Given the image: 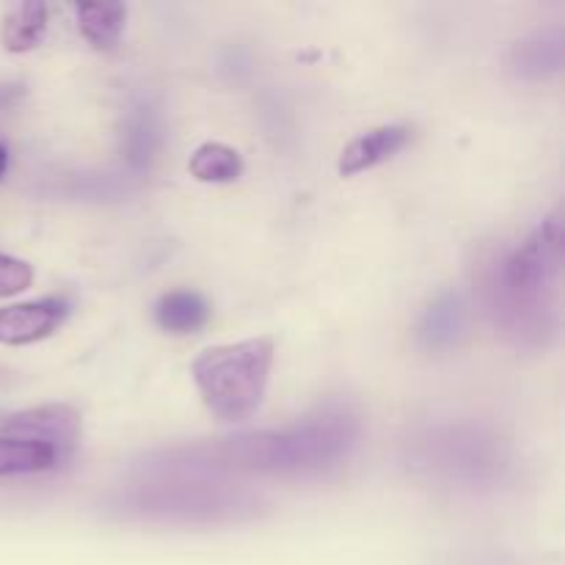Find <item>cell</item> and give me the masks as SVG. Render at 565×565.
I'll use <instances>...</instances> for the list:
<instances>
[{
	"mask_svg": "<svg viewBox=\"0 0 565 565\" xmlns=\"http://www.w3.org/2000/svg\"><path fill=\"white\" fill-rule=\"evenodd\" d=\"M414 130L408 125H384L373 127L364 136L353 138L340 154V163H337V171L342 177H356L362 171L375 169V166L386 163V160L395 158L408 141H412Z\"/></svg>",
	"mask_w": 565,
	"mask_h": 565,
	"instance_id": "30bf717a",
	"label": "cell"
},
{
	"mask_svg": "<svg viewBox=\"0 0 565 565\" xmlns=\"http://www.w3.org/2000/svg\"><path fill=\"white\" fill-rule=\"evenodd\" d=\"M154 323L177 337L193 334L210 320V303L193 290H171L158 298L152 309Z\"/></svg>",
	"mask_w": 565,
	"mask_h": 565,
	"instance_id": "8fae6325",
	"label": "cell"
},
{
	"mask_svg": "<svg viewBox=\"0 0 565 565\" xmlns=\"http://www.w3.org/2000/svg\"><path fill=\"white\" fill-rule=\"evenodd\" d=\"M160 143V127L158 119L149 108H136L130 110L125 121V132H121V152H125L127 163L132 169H147L152 163L154 152H158Z\"/></svg>",
	"mask_w": 565,
	"mask_h": 565,
	"instance_id": "9a60e30c",
	"label": "cell"
},
{
	"mask_svg": "<svg viewBox=\"0 0 565 565\" xmlns=\"http://www.w3.org/2000/svg\"><path fill=\"white\" fill-rule=\"evenodd\" d=\"M81 430V412L75 406H66V403H47V406L25 408V412L14 414V417L3 423L6 439L36 441V445L55 450L58 458L75 450Z\"/></svg>",
	"mask_w": 565,
	"mask_h": 565,
	"instance_id": "8992f818",
	"label": "cell"
},
{
	"mask_svg": "<svg viewBox=\"0 0 565 565\" xmlns=\"http://www.w3.org/2000/svg\"><path fill=\"white\" fill-rule=\"evenodd\" d=\"M359 417L345 403H326L285 430L196 441L143 456V469L158 475H320L351 456Z\"/></svg>",
	"mask_w": 565,
	"mask_h": 565,
	"instance_id": "6da1fadb",
	"label": "cell"
},
{
	"mask_svg": "<svg viewBox=\"0 0 565 565\" xmlns=\"http://www.w3.org/2000/svg\"><path fill=\"white\" fill-rule=\"evenodd\" d=\"M188 171H191V177H196L199 182L224 185V182H235L237 177L243 174V158L235 147H230V143L207 141L191 154Z\"/></svg>",
	"mask_w": 565,
	"mask_h": 565,
	"instance_id": "5bb4252c",
	"label": "cell"
},
{
	"mask_svg": "<svg viewBox=\"0 0 565 565\" xmlns=\"http://www.w3.org/2000/svg\"><path fill=\"white\" fill-rule=\"evenodd\" d=\"M22 94H25V88H22L20 83H0V114L14 108L22 99Z\"/></svg>",
	"mask_w": 565,
	"mask_h": 565,
	"instance_id": "ac0fdd59",
	"label": "cell"
},
{
	"mask_svg": "<svg viewBox=\"0 0 565 565\" xmlns=\"http://www.w3.org/2000/svg\"><path fill=\"white\" fill-rule=\"evenodd\" d=\"M70 318V303L61 298L14 303L0 309V345H33L47 340Z\"/></svg>",
	"mask_w": 565,
	"mask_h": 565,
	"instance_id": "ba28073f",
	"label": "cell"
},
{
	"mask_svg": "<svg viewBox=\"0 0 565 565\" xmlns=\"http://www.w3.org/2000/svg\"><path fill=\"white\" fill-rule=\"evenodd\" d=\"M563 237V218L555 213L486 268L480 285L486 315L511 345L546 348L557 337Z\"/></svg>",
	"mask_w": 565,
	"mask_h": 565,
	"instance_id": "7a4b0ae2",
	"label": "cell"
},
{
	"mask_svg": "<svg viewBox=\"0 0 565 565\" xmlns=\"http://www.w3.org/2000/svg\"><path fill=\"white\" fill-rule=\"evenodd\" d=\"M265 502L252 491L230 483L160 478L154 483H132L110 491L103 500V511L127 522L160 524H232L248 522L263 513Z\"/></svg>",
	"mask_w": 565,
	"mask_h": 565,
	"instance_id": "3957f363",
	"label": "cell"
},
{
	"mask_svg": "<svg viewBox=\"0 0 565 565\" xmlns=\"http://www.w3.org/2000/svg\"><path fill=\"white\" fill-rule=\"evenodd\" d=\"M47 33V6L39 0L17 3L0 25V44L9 53H31Z\"/></svg>",
	"mask_w": 565,
	"mask_h": 565,
	"instance_id": "7c38bea8",
	"label": "cell"
},
{
	"mask_svg": "<svg viewBox=\"0 0 565 565\" xmlns=\"http://www.w3.org/2000/svg\"><path fill=\"white\" fill-rule=\"evenodd\" d=\"M408 467L447 486H491L508 467V452L497 436L475 425L430 428L408 441Z\"/></svg>",
	"mask_w": 565,
	"mask_h": 565,
	"instance_id": "5b68a950",
	"label": "cell"
},
{
	"mask_svg": "<svg viewBox=\"0 0 565 565\" xmlns=\"http://www.w3.org/2000/svg\"><path fill=\"white\" fill-rule=\"evenodd\" d=\"M469 303L461 292L445 290L425 307L417 323V342L428 353H447L467 340Z\"/></svg>",
	"mask_w": 565,
	"mask_h": 565,
	"instance_id": "9c48e42d",
	"label": "cell"
},
{
	"mask_svg": "<svg viewBox=\"0 0 565 565\" xmlns=\"http://www.w3.org/2000/svg\"><path fill=\"white\" fill-rule=\"evenodd\" d=\"M6 169H9V147H6V143L0 141V180H3Z\"/></svg>",
	"mask_w": 565,
	"mask_h": 565,
	"instance_id": "d6986e66",
	"label": "cell"
},
{
	"mask_svg": "<svg viewBox=\"0 0 565 565\" xmlns=\"http://www.w3.org/2000/svg\"><path fill=\"white\" fill-rule=\"evenodd\" d=\"M565 64V31L561 25L539 28L519 39L508 53V72L516 81L544 83L563 72Z\"/></svg>",
	"mask_w": 565,
	"mask_h": 565,
	"instance_id": "52a82bcc",
	"label": "cell"
},
{
	"mask_svg": "<svg viewBox=\"0 0 565 565\" xmlns=\"http://www.w3.org/2000/svg\"><path fill=\"white\" fill-rule=\"evenodd\" d=\"M55 463H58V456L50 447L0 436V478L44 472V469H53Z\"/></svg>",
	"mask_w": 565,
	"mask_h": 565,
	"instance_id": "2e32d148",
	"label": "cell"
},
{
	"mask_svg": "<svg viewBox=\"0 0 565 565\" xmlns=\"http://www.w3.org/2000/svg\"><path fill=\"white\" fill-rule=\"evenodd\" d=\"M33 285V268L25 259L0 254V298H11Z\"/></svg>",
	"mask_w": 565,
	"mask_h": 565,
	"instance_id": "e0dca14e",
	"label": "cell"
},
{
	"mask_svg": "<svg viewBox=\"0 0 565 565\" xmlns=\"http://www.w3.org/2000/svg\"><path fill=\"white\" fill-rule=\"evenodd\" d=\"M77 28L97 50H114L127 25L125 3H81L75 6Z\"/></svg>",
	"mask_w": 565,
	"mask_h": 565,
	"instance_id": "4fadbf2b",
	"label": "cell"
},
{
	"mask_svg": "<svg viewBox=\"0 0 565 565\" xmlns=\"http://www.w3.org/2000/svg\"><path fill=\"white\" fill-rule=\"evenodd\" d=\"M276 348L270 337L207 348L191 373L204 406L221 423H246L263 403L274 370Z\"/></svg>",
	"mask_w": 565,
	"mask_h": 565,
	"instance_id": "277c9868",
	"label": "cell"
}]
</instances>
